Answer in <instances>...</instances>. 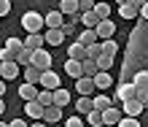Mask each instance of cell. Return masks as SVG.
I'll return each instance as SVG.
<instances>
[{"instance_id":"obj_11","label":"cell","mask_w":148,"mask_h":127,"mask_svg":"<svg viewBox=\"0 0 148 127\" xmlns=\"http://www.w3.org/2000/svg\"><path fill=\"white\" fill-rule=\"evenodd\" d=\"M65 49H67V57H70V60H78V62L86 60V46L78 43V41H75V43H70V46H65Z\"/></svg>"},{"instance_id":"obj_17","label":"cell","mask_w":148,"mask_h":127,"mask_svg":"<svg viewBox=\"0 0 148 127\" xmlns=\"http://www.w3.org/2000/svg\"><path fill=\"white\" fill-rule=\"evenodd\" d=\"M65 73L70 76V79H81V76H84V68H81V62H78V60H70V57H67V62H65Z\"/></svg>"},{"instance_id":"obj_39","label":"cell","mask_w":148,"mask_h":127,"mask_svg":"<svg viewBox=\"0 0 148 127\" xmlns=\"http://www.w3.org/2000/svg\"><path fill=\"white\" fill-rule=\"evenodd\" d=\"M137 100L148 108V87H137Z\"/></svg>"},{"instance_id":"obj_33","label":"cell","mask_w":148,"mask_h":127,"mask_svg":"<svg viewBox=\"0 0 148 127\" xmlns=\"http://www.w3.org/2000/svg\"><path fill=\"white\" fill-rule=\"evenodd\" d=\"M86 57H92V60H100V57H102V43H100V41L92 43V46H86Z\"/></svg>"},{"instance_id":"obj_18","label":"cell","mask_w":148,"mask_h":127,"mask_svg":"<svg viewBox=\"0 0 148 127\" xmlns=\"http://www.w3.org/2000/svg\"><path fill=\"white\" fill-rule=\"evenodd\" d=\"M40 76H43V70H38L32 62L24 68V81H27V84H38V87H40Z\"/></svg>"},{"instance_id":"obj_20","label":"cell","mask_w":148,"mask_h":127,"mask_svg":"<svg viewBox=\"0 0 148 127\" xmlns=\"http://www.w3.org/2000/svg\"><path fill=\"white\" fill-rule=\"evenodd\" d=\"M43 38H46V46H59L65 41V32L62 30H46V32H43Z\"/></svg>"},{"instance_id":"obj_16","label":"cell","mask_w":148,"mask_h":127,"mask_svg":"<svg viewBox=\"0 0 148 127\" xmlns=\"http://www.w3.org/2000/svg\"><path fill=\"white\" fill-rule=\"evenodd\" d=\"M46 114V106H40L38 100H27V116L30 119H43Z\"/></svg>"},{"instance_id":"obj_40","label":"cell","mask_w":148,"mask_h":127,"mask_svg":"<svg viewBox=\"0 0 148 127\" xmlns=\"http://www.w3.org/2000/svg\"><path fill=\"white\" fill-rule=\"evenodd\" d=\"M11 14V0H0V16H8Z\"/></svg>"},{"instance_id":"obj_19","label":"cell","mask_w":148,"mask_h":127,"mask_svg":"<svg viewBox=\"0 0 148 127\" xmlns=\"http://www.w3.org/2000/svg\"><path fill=\"white\" fill-rule=\"evenodd\" d=\"M62 119V106H57V103H51L49 108H46V114H43V122H59Z\"/></svg>"},{"instance_id":"obj_3","label":"cell","mask_w":148,"mask_h":127,"mask_svg":"<svg viewBox=\"0 0 148 127\" xmlns=\"http://www.w3.org/2000/svg\"><path fill=\"white\" fill-rule=\"evenodd\" d=\"M132 97H137V87H135V81H121L119 87H116V92H113V103L116 100H132Z\"/></svg>"},{"instance_id":"obj_10","label":"cell","mask_w":148,"mask_h":127,"mask_svg":"<svg viewBox=\"0 0 148 127\" xmlns=\"http://www.w3.org/2000/svg\"><path fill=\"white\" fill-rule=\"evenodd\" d=\"M38 84H27V81H24L22 84V87H19V97L24 100V103H27V100H38Z\"/></svg>"},{"instance_id":"obj_51","label":"cell","mask_w":148,"mask_h":127,"mask_svg":"<svg viewBox=\"0 0 148 127\" xmlns=\"http://www.w3.org/2000/svg\"><path fill=\"white\" fill-rule=\"evenodd\" d=\"M0 68H3V62H0Z\"/></svg>"},{"instance_id":"obj_23","label":"cell","mask_w":148,"mask_h":127,"mask_svg":"<svg viewBox=\"0 0 148 127\" xmlns=\"http://www.w3.org/2000/svg\"><path fill=\"white\" fill-rule=\"evenodd\" d=\"M92 108H94V100H92L89 95H81V97L75 100V111H81V114H89Z\"/></svg>"},{"instance_id":"obj_8","label":"cell","mask_w":148,"mask_h":127,"mask_svg":"<svg viewBox=\"0 0 148 127\" xmlns=\"http://www.w3.org/2000/svg\"><path fill=\"white\" fill-rule=\"evenodd\" d=\"M121 119H124V111H119L116 106H110V108L102 111V122H105V124H113V127H116Z\"/></svg>"},{"instance_id":"obj_1","label":"cell","mask_w":148,"mask_h":127,"mask_svg":"<svg viewBox=\"0 0 148 127\" xmlns=\"http://www.w3.org/2000/svg\"><path fill=\"white\" fill-rule=\"evenodd\" d=\"M24 49V41H19V38H5V43H3V49H0V60H16V54H19Z\"/></svg>"},{"instance_id":"obj_50","label":"cell","mask_w":148,"mask_h":127,"mask_svg":"<svg viewBox=\"0 0 148 127\" xmlns=\"http://www.w3.org/2000/svg\"><path fill=\"white\" fill-rule=\"evenodd\" d=\"M0 127H11V124H5V122H0Z\"/></svg>"},{"instance_id":"obj_43","label":"cell","mask_w":148,"mask_h":127,"mask_svg":"<svg viewBox=\"0 0 148 127\" xmlns=\"http://www.w3.org/2000/svg\"><path fill=\"white\" fill-rule=\"evenodd\" d=\"M8 124H11V127H30L24 119H14V122H8Z\"/></svg>"},{"instance_id":"obj_46","label":"cell","mask_w":148,"mask_h":127,"mask_svg":"<svg viewBox=\"0 0 148 127\" xmlns=\"http://www.w3.org/2000/svg\"><path fill=\"white\" fill-rule=\"evenodd\" d=\"M140 16H143V19H148V3H145V6L140 8Z\"/></svg>"},{"instance_id":"obj_36","label":"cell","mask_w":148,"mask_h":127,"mask_svg":"<svg viewBox=\"0 0 148 127\" xmlns=\"http://www.w3.org/2000/svg\"><path fill=\"white\" fill-rule=\"evenodd\" d=\"M97 65H100V70H108V68H113V57L110 54H102L100 60H97Z\"/></svg>"},{"instance_id":"obj_35","label":"cell","mask_w":148,"mask_h":127,"mask_svg":"<svg viewBox=\"0 0 148 127\" xmlns=\"http://www.w3.org/2000/svg\"><path fill=\"white\" fill-rule=\"evenodd\" d=\"M132 81H135V87H148V70H137Z\"/></svg>"},{"instance_id":"obj_9","label":"cell","mask_w":148,"mask_h":127,"mask_svg":"<svg viewBox=\"0 0 148 127\" xmlns=\"http://www.w3.org/2000/svg\"><path fill=\"white\" fill-rule=\"evenodd\" d=\"M143 111H145V106H143L137 97H132V100H124V116H140Z\"/></svg>"},{"instance_id":"obj_28","label":"cell","mask_w":148,"mask_h":127,"mask_svg":"<svg viewBox=\"0 0 148 127\" xmlns=\"http://www.w3.org/2000/svg\"><path fill=\"white\" fill-rule=\"evenodd\" d=\"M92 100H94V108H97V111H105V108L113 106V100H110L108 95H94Z\"/></svg>"},{"instance_id":"obj_13","label":"cell","mask_w":148,"mask_h":127,"mask_svg":"<svg viewBox=\"0 0 148 127\" xmlns=\"http://www.w3.org/2000/svg\"><path fill=\"white\" fill-rule=\"evenodd\" d=\"M40 87H43V89H57V87H59V76H57L54 70H43Z\"/></svg>"},{"instance_id":"obj_21","label":"cell","mask_w":148,"mask_h":127,"mask_svg":"<svg viewBox=\"0 0 148 127\" xmlns=\"http://www.w3.org/2000/svg\"><path fill=\"white\" fill-rule=\"evenodd\" d=\"M100 22H102V19H100V16L94 14V11L81 14V24H84V27H89V30H97V24H100Z\"/></svg>"},{"instance_id":"obj_7","label":"cell","mask_w":148,"mask_h":127,"mask_svg":"<svg viewBox=\"0 0 148 127\" xmlns=\"http://www.w3.org/2000/svg\"><path fill=\"white\" fill-rule=\"evenodd\" d=\"M62 24H65V14L59 11V8L46 14V27H49V30H62Z\"/></svg>"},{"instance_id":"obj_47","label":"cell","mask_w":148,"mask_h":127,"mask_svg":"<svg viewBox=\"0 0 148 127\" xmlns=\"http://www.w3.org/2000/svg\"><path fill=\"white\" fill-rule=\"evenodd\" d=\"M5 95V79H0V97Z\"/></svg>"},{"instance_id":"obj_30","label":"cell","mask_w":148,"mask_h":127,"mask_svg":"<svg viewBox=\"0 0 148 127\" xmlns=\"http://www.w3.org/2000/svg\"><path fill=\"white\" fill-rule=\"evenodd\" d=\"M16 62H19L22 68H27V65L32 62V49H27V46H24V49H22V52H19V54H16Z\"/></svg>"},{"instance_id":"obj_14","label":"cell","mask_w":148,"mask_h":127,"mask_svg":"<svg viewBox=\"0 0 148 127\" xmlns=\"http://www.w3.org/2000/svg\"><path fill=\"white\" fill-rule=\"evenodd\" d=\"M100 35H97V30H89V27H84L81 32H78V43H84V46H92V43H97Z\"/></svg>"},{"instance_id":"obj_12","label":"cell","mask_w":148,"mask_h":127,"mask_svg":"<svg viewBox=\"0 0 148 127\" xmlns=\"http://www.w3.org/2000/svg\"><path fill=\"white\" fill-rule=\"evenodd\" d=\"M113 32H116V24H113L110 19H102V22L97 24V35H100V41L113 38Z\"/></svg>"},{"instance_id":"obj_31","label":"cell","mask_w":148,"mask_h":127,"mask_svg":"<svg viewBox=\"0 0 148 127\" xmlns=\"http://www.w3.org/2000/svg\"><path fill=\"white\" fill-rule=\"evenodd\" d=\"M86 119H89L92 127H102V124H105V122H102V111H97V108H92V111L86 114Z\"/></svg>"},{"instance_id":"obj_22","label":"cell","mask_w":148,"mask_h":127,"mask_svg":"<svg viewBox=\"0 0 148 127\" xmlns=\"http://www.w3.org/2000/svg\"><path fill=\"white\" fill-rule=\"evenodd\" d=\"M81 68H84V76H89V79H94V76L100 73V65H97V60H92V57H86L81 62Z\"/></svg>"},{"instance_id":"obj_4","label":"cell","mask_w":148,"mask_h":127,"mask_svg":"<svg viewBox=\"0 0 148 127\" xmlns=\"http://www.w3.org/2000/svg\"><path fill=\"white\" fill-rule=\"evenodd\" d=\"M51 52H46V49H35L32 52V65L38 68V70H51Z\"/></svg>"},{"instance_id":"obj_48","label":"cell","mask_w":148,"mask_h":127,"mask_svg":"<svg viewBox=\"0 0 148 127\" xmlns=\"http://www.w3.org/2000/svg\"><path fill=\"white\" fill-rule=\"evenodd\" d=\"M3 111H5V100L0 97V114H3Z\"/></svg>"},{"instance_id":"obj_5","label":"cell","mask_w":148,"mask_h":127,"mask_svg":"<svg viewBox=\"0 0 148 127\" xmlns=\"http://www.w3.org/2000/svg\"><path fill=\"white\" fill-rule=\"evenodd\" d=\"M0 62H3V60H0ZM19 70H22V65L16 62V60H5L3 68H0V79L11 81V79H16V76H19Z\"/></svg>"},{"instance_id":"obj_41","label":"cell","mask_w":148,"mask_h":127,"mask_svg":"<svg viewBox=\"0 0 148 127\" xmlns=\"http://www.w3.org/2000/svg\"><path fill=\"white\" fill-rule=\"evenodd\" d=\"M65 127H84V122H81V116H70L65 122Z\"/></svg>"},{"instance_id":"obj_27","label":"cell","mask_w":148,"mask_h":127,"mask_svg":"<svg viewBox=\"0 0 148 127\" xmlns=\"http://www.w3.org/2000/svg\"><path fill=\"white\" fill-rule=\"evenodd\" d=\"M54 103H57V106H62V108H65V106H70V92L62 89V87H57V89H54Z\"/></svg>"},{"instance_id":"obj_49","label":"cell","mask_w":148,"mask_h":127,"mask_svg":"<svg viewBox=\"0 0 148 127\" xmlns=\"http://www.w3.org/2000/svg\"><path fill=\"white\" fill-rule=\"evenodd\" d=\"M116 3H119V6H121V3H129V0H116Z\"/></svg>"},{"instance_id":"obj_24","label":"cell","mask_w":148,"mask_h":127,"mask_svg":"<svg viewBox=\"0 0 148 127\" xmlns=\"http://www.w3.org/2000/svg\"><path fill=\"white\" fill-rule=\"evenodd\" d=\"M110 84H113V79H110L108 70H100L97 76H94V87H97V89H108Z\"/></svg>"},{"instance_id":"obj_37","label":"cell","mask_w":148,"mask_h":127,"mask_svg":"<svg viewBox=\"0 0 148 127\" xmlns=\"http://www.w3.org/2000/svg\"><path fill=\"white\" fill-rule=\"evenodd\" d=\"M116 127H140V122H137V116H124Z\"/></svg>"},{"instance_id":"obj_6","label":"cell","mask_w":148,"mask_h":127,"mask_svg":"<svg viewBox=\"0 0 148 127\" xmlns=\"http://www.w3.org/2000/svg\"><path fill=\"white\" fill-rule=\"evenodd\" d=\"M94 89H97V87H94V79H89V76H81V79H75V92H78V95H94Z\"/></svg>"},{"instance_id":"obj_44","label":"cell","mask_w":148,"mask_h":127,"mask_svg":"<svg viewBox=\"0 0 148 127\" xmlns=\"http://www.w3.org/2000/svg\"><path fill=\"white\" fill-rule=\"evenodd\" d=\"M30 127H49V122H43V119H35V124H30Z\"/></svg>"},{"instance_id":"obj_25","label":"cell","mask_w":148,"mask_h":127,"mask_svg":"<svg viewBox=\"0 0 148 127\" xmlns=\"http://www.w3.org/2000/svg\"><path fill=\"white\" fill-rule=\"evenodd\" d=\"M59 11L65 16H70V14H78L81 8H78V0H59Z\"/></svg>"},{"instance_id":"obj_42","label":"cell","mask_w":148,"mask_h":127,"mask_svg":"<svg viewBox=\"0 0 148 127\" xmlns=\"http://www.w3.org/2000/svg\"><path fill=\"white\" fill-rule=\"evenodd\" d=\"M73 30H75V24H70V22H65V24H62V32H65V35H70Z\"/></svg>"},{"instance_id":"obj_15","label":"cell","mask_w":148,"mask_h":127,"mask_svg":"<svg viewBox=\"0 0 148 127\" xmlns=\"http://www.w3.org/2000/svg\"><path fill=\"white\" fill-rule=\"evenodd\" d=\"M24 46L32 49V52H35V49H43V46H46V38H43L40 32H27V41H24Z\"/></svg>"},{"instance_id":"obj_34","label":"cell","mask_w":148,"mask_h":127,"mask_svg":"<svg viewBox=\"0 0 148 127\" xmlns=\"http://www.w3.org/2000/svg\"><path fill=\"white\" fill-rule=\"evenodd\" d=\"M94 14H97L100 19H108V16H110V6L108 3H97V6H94Z\"/></svg>"},{"instance_id":"obj_29","label":"cell","mask_w":148,"mask_h":127,"mask_svg":"<svg viewBox=\"0 0 148 127\" xmlns=\"http://www.w3.org/2000/svg\"><path fill=\"white\" fill-rule=\"evenodd\" d=\"M38 103L49 108L51 103H54V89H40V92H38Z\"/></svg>"},{"instance_id":"obj_45","label":"cell","mask_w":148,"mask_h":127,"mask_svg":"<svg viewBox=\"0 0 148 127\" xmlns=\"http://www.w3.org/2000/svg\"><path fill=\"white\" fill-rule=\"evenodd\" d=\"M129 3H132V6H137V8H143V6L148 3V0H129Z\"/></svg>"},{"instance_id":"obj_2","label":"cell","mask_w":148,"mask_h":127,"mask_svg":"<svg viewBox=\"0 0 148 127\" xmlns=\"http://www.w3.org/2000/svg\"><path fill=\"white\" fill-rule=\"evenodd\" d=\"M46 24V16H40L38 11H27L22 16V27L27 32H40V27Z\"/></svg>"},{"instance_id":"obj_32","label":"cell","mask_w":148,"mask_h":127,"mask_svg":"<svg viewBox=\"0 0 148 127\" xmlns=\"http://www.w3.org/2000/svg\"><path fill=\"white\" fill-rule=\"evenodd\" d=\"M102 43V54H110V57H116V52H119V43L113 38H108V41H100Z\"/></svg>"},{"instance_id":"obj_38","label":"cell","mask_w":148,"mask_h":127,"mask_svg":"<svg viewBox=\"0 0 148 127\" xmlns=\"http://www.w3.org/2000/svg\"><path fill=\"white\" fill-rule=\"evenodd\" d=\"M94 0H78V8H81V14H86V11H94Z\"/></svg>"},{"instance_id":"obj_26","label":"cell","mask_w":148,"mask_h":127,"mask_svg":"<svg viewBox=\"0 0 148 127\" xmlns=\"http://www.w3.org/2000/svg\"><path fill=\"white\" fill-rule=\"evenodd\" d=\"M119 14L124 16V19H135V16L140 14V8L132 6V3H121V6H119Z\"/></svg>"}]
</instances>
